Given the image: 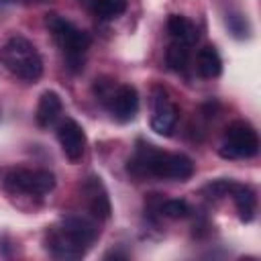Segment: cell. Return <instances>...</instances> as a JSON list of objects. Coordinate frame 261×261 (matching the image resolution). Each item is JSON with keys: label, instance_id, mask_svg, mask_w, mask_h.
I'll list each match as a JSON object with an SVG mask.
<instances>
[{"label": "cell", "instance_id": "1", "mask_svg": "<svg viewBox=\"0 0 261 261\" xmlns=\"http://www.w3.org/2000/svg\"><path fill=\"white\" fill-rule=\"evenodd\" d=\"M135 155L128 159V173L143 177L153 175L159 179H175L186 181L194 175V161L184 153H167L157 149L151 143L139 141Z\"/></svg>", "mask_w": 261, "mask_h": 261}, {"label": "cell", "instance_id": "2", "mask_svg": "<svg viewBox=\"0 0 261 261\" xmlns=\"http://www.w3.org/2000/svg\"><path fill=\"white\" fill-rule=\"evenodd\" d=\"M98 224L86 216H63L59 226H55L47 237V249L59 259L84 257L90 245L98 239Z\"/></svg>", "mask_w": 261, "mask_h": 261}, {"label": "cell", "instance_id": "3", "mask_svg": "<svg viewBox=\"0 0 261 261\" xmlns=\"http://www.w3.org/2000/svg\"><path fill=\"white\" fill-rule=\"evenodd\" d=\"M45 27L49 29L53 39L65 53L67 67L71 71H82L84 69V53L90 49V43H92L90 35L55 12L45 14Z\"/></svg>", "mask_w": 261, "mask_h": 261}, {"label": "cell", "instance_id": "4", "mask_svg": "<svg viewBox=\"0 0 261 261\" xmlns=\"http://www.w3.org/2000/svg\"><path fill=\"white\" fill-rule=\"evenodd\" d=\"M0 65L24 82H37L43 73V59L39 51L29 39L20 35L10 37L0 47Z\"/></svg>", "mask_w": 261, "mask_h": 261}, {"label": "cell", "instance_id": "5", "mask_svg": "<svg viewBox=\"0 0 261 261\" xmlns=\"http://www.w3.org/2000/svg\"><path fill=\"white\" fill-rule=\"evenodd\" d=\"M259 151V135L247 120H234L226 126L220 157L224 159H249Z\"/></svg>", "mask_w": 261, "mask_h": 261}, {"label": "cell", "instance_id": "6", "mask_svg": "<svg viewBox=\"0 0 261 261\" xmlns=\"http://www.w3.org/2000/svg\"><path fill=\"white\" fill-rule=\"evenodd\" d=\"M55 175L47 169H12L4 175V186L10 192L43 196L55 188Z\"/></svg>", "mask_w": 261, "mask_h": 261}, {"label": "cell", "instance_id": "7", "mask_svg": "<svg viewBox=\"0 0 261 261\" xmlns=\"http://www.w3.org/2000/svg\"><path fill=\"white\" fill-rule=\"evenodd\" d=\"M177 122V106L169 100L167 92L163 88H153V116H151V128L157 135L169 137L173 126Z\"/></svg>", "mask_w": 261, "mask_h": 261}, {"label": "cell", "instance_id": "8", "mask_svg": "<svg viewBox=\"0 0 261 261\" xmlns=\"http://www.w3.org/2000/svg\"><path fill=\"white\" fill-rule=\"evenodd\" d=\"M57 141L61 145L63 155L69 161H80L84 151H86V133L84 128L73 120V118H65L59 128H57Z\"/></svg>", "mask_w": 261, "mask_h": 261}, {"label": "cell", "instance_id": "9", "mask_svg": "<svg viewBox=\"0 0 261 261\" xmlns=\"http://www.w3.org/2000/svg\"><path fill=\"white\" fill-rule=\"evenodd\" d=\"M110 112L118 122H130L139 112V92L135 86L122 84L116 88L112 100L108 102Z\"/></svg>", "mask_w": 261, "mask_h": 261}, {"label": "cell", "instance_id": "10", "mask_svg": "<svg viewBox=\"0 0 261 261\" xmlns=\"http://www.w3.org/2000/svg\"><path fill=\"white\" fill-rule=\"evenodd\" d=\"M82 192H84V196H86V200H88L90 212H92L98 220H106V218L110 216L112 208H110V200H108L106 188H104V184L100 181V177H96V175L88 177V179L84 181V186H82Z\"/></svg>", "mask_w": 261, "mask_h": 261}, {"label": "cell", "instance_id": "11", "mask_svg": "<svg viewBox=\"0 0 261 261\" xmlns=\"http://www.w3.org/2000/svg\"><path fill=\"white\" fill-rule=\"evenodd\" d=\"M63 110V102H61V96L53 90H45L41 96H39V104H37V112H35V118H37V124L47 128L51 126L59 114Z\"/></svg>", "mask_w": 261, "mask_h": 261}, {"label": "cell", "instance_id": "12", "mask_svg": "<svg viewBox=\"0 0 261 261\" xmlns=\"http://www.w3.org/2000/svg\"><path fill=\"white\" fill-rule=\"evenodd\" d=\"M230 196L234 200V208H237V214H239L241 222H251L253 216H255V208H257V196H255L253 188L234 181V188H232Z\"/></svg>", "mask_w": 261, "mask_h": 261}, {"label": "cell", "instance_id": "13", "mask_svg": "<svg viewBox=\"0 0 261 261\" xmlns=\"http://www.w3.org/2000/svg\"><path fill=\"white\" fill-rule=\"evenodd\" d=\"M167 31L173 37V41L186 43L190 47L198 41V29H196V24L190 18H186L184 14H171L167 18Z\"/></svg>", "mask_w": 261, "mask_h": 261}, {"label": "cell", "instance_id": "14", "mask_svg": "<svg viewBox=\"0 0 261 261\" xmlns=\"http://www.w3.org/2000/svg\"><path fill=\"white\" fill-rule=\"evenodd\" d=\"M196 69L202 77H218L222 73V59L212 45H206L196 55Z\"/></svg>", "mask_w": 261, "mask_h": 261}, {"label": "cell", "instance_id": "15", "mask_svg": "<svg viewBox=\"0 0 261 261\" xmlns=\"http://www.w3.org/2000/svg\"><path fill=\"white\" fill-rule=\"evenodd\" d=\"M165 61H167V65H169L173 71H184V69L188 67V63H190V45L179 43V41H173V43L167 47Z\"/></svg>", "mask_w": 261, "mask_h": 261}, {"label": "cell", "instance_id": "16", "mask_svg": "<svg viewBox=\"0 0 261 261\" xmlns=\"http://www.w3.org/2000/svg\"><path fill=\"white\" fill-rule=\"evenodd\" d=\"M224 22H226L228 33H230L234 39H249V37H251V24H249V18H247L243 12H237V10L226 12Z\"/></svg>", "mask_w": 261, "mask_h": 261}, {"label": "cell", "instance_id": "17", "mask_svg": "<svg viewBox=\"0 0 261 261\" xmlns=\"http://www.w3.org/2000/svg\"><path fill=\"white\" fill-rule=\"evenodd\" d=\"M124 10H126V0H94V12L104 20H112L120 16Z\"/></svg>", "mask_w": 261, "mask_h": 261}, {"label": "cell", "instance_id": "18", "mask_svg": "<svg viewBox=\"0 0 261 261\" xmlns=\"http://www.w3.org/2000/svg\"><path fill=\"white\" fill-rule=\"evenodd\" d=\"M159 212L167 218H186L190 214V206L186 200H165L159 204Z\"/></svg>", "mask_w": 261, "mask_h": 261}, {"label": "cell", "instance_id": "19", "mask_svg": "<svg viewBox=\"0 0 261 261\" xmlns=\"http://www.w3.org/2000/svg\"><path fill=\"white\" fill-rule=\"evenodd\" d=\"M116 88H118V86H114V82H112L110 77H96V82H94V94H96V98H98L102 104H106V106H108V102L112 100Z\"/></svg>", "mask_w": 261, "mask_h": 261}, {"label": "cell", "instance_id": "20", "mask_svg": "<svg viewBox=\"0 0 261 261\" xmlns=\"http://www.w3.org/2000/svg\"><path fill=\"white\" fill-rule=\"evenodd\" d=\"M232 188H234L232 179H214L204 188V192L208 194V198H224V196H230Z\"/></svg>", "mask_w": 261, "mask_h": 261}, {"label": "cell", "instance_id": "21", "mask_svg": "<svg viewBox=\"0 0 261 261\" xmlns=\"http://www.w3.org/2000/svg\"><path fill=\"white\" fill-rule=\"evenodd\" d=\"M33 2H45V0H33Z\"/></svg>", "mask_w": 261, "mask_h": 261}]
</instances>
